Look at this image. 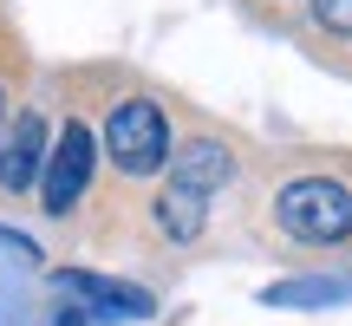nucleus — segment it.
<instances>
[{
	"label": "nucleus",
	"instance_id": "f257e3e1",
	"mask_svg": "<svg viewBox=\"0 0 352 326\" xmlns=\"http://www.w3.org/2000/svg\"><path fill=\"white\" fill-rule=\"evenodd\" d=\"M274 215H280V228H287L294 241L327 248V241H346L352 235V189L333 183V176H294V183L280 189Z\"/></svg>",
	"mask_w": 352,
	"mask_h": 326
},
{
	"label": "nucleus",
	"instance_id": "6e6552de",
	"mask_svg": "<svg viewBox=\"0 0 352 326\" xmlns=\"http://www.w3.org/2000/svg\"><path fill=\"white\" fill-rule=\"evenodd\" d=\"M346 281H287V287H267V301L287 307V301H340Z\"/></svg>",
	"mask_w": 352,
	"mask_h": 326
},
{
	"label": "nucleus",
	"instance_id": "1a4fd4ad",
	"mask_svg": "<svg viewBox=\"0 0 352 326\" xmlns=\"http://www.w3.org/2000/svg\"><path fill=\"white\" fill-rule=\"evenodd\" d=\"M314 13L327 33H352V0H314Z\"/></svg>",
	"mask_w": 352,
	"mask_h": 326
},
{
	"label": "nucleus",
	"instance_id": "7ed1b4c3",
	"mask_svg": "<svg viewBox=\"0 0 352 326\" xmlns=\"http://www.w3.org/2000/svg\"><path fill=\"white\" fill-rule=\"evenodd\" d=\"M91 163H98V151H91V124H59V138H52L46 151V170H39V196H46V215H65L78 196H85L91 183Z\"/></svg>",
	"mask_w": 352,
	"mask_h": 326
},
{
	"label": "nucleus",
	"instance_id": "39448f33",
	"mask_svg": "<svg viewBox=\"0 0 352 326\" xmlns=\"http://www.w3.org/2000/svg\"><path fill=\"white\" fill-rule=\"evenodd\" d=\"M164 170H170V189H189V196L209 202V189H222V176H228V151L215 138H189L170 151Z\"/></svg>",
	"mask_w": 352,
	"mask_h": 326
},
{
	"label": "nucleus",
	"instance_id": "0eeeda50",
	"mask_svg": "<svg viewBox=\"0 0 352 326\" xmlns=\"http://www.w3.org/2000/svg\"><path fill=\"white\" fill-rule=\"evenodd\" d=\"M202 215H209V202H202V196H189V189H170V183H164V196H157V222H164V235L196 241V235H202Z\"/></svg>",
	"mask_w": 352,
	"mask_h": 326
},
{
	"label": "nucleus",
	"instance_id": "423d86ee",
	"mask_svg": "<svg viewBox=\"0 0 352 326\" xmlns=\"http://www.w3.org/2000/svg\"><path fill=\"white\" fill-rule=\"evenodd\" d=\"M39 170H46V118L26 111L13 124V138L0 144V189H33Z\"/></svg>",
	"mask_w": 352,
	"mask_h": 326
},
{
	"label": "nucleus",
	"instance_id": "f03ea898",
	"mask_svg": "<svg viewBox=\"0 0 352 326\" xmlns=\"http://www.w3.org/2000/svg\"><path fill=\"white\" fill-rule=\"evenodd\" d=\"M104 151H111V163L124 176H151V170L170 163L176 144H170V124H164V111L151 98H124L104 118Z\"/></svg>",
	"mask_w": 352,
	"mask_h": 326
},
{
	"label": "nucleus",
	"instance_id": "20e7f679",
	"mask_svg": "<svg viewBox=\"0 0 352 326\" xmlns=\"http://www.w3.org/2000/svg\"><path fill=\"white\" fill-rule=\"evenodd\" d=\"M52 287H59V294H78L91 314H118V320H151V314H157V301H151L144 287L111 281V274H85V268H59Z\"/></svg>",
	"mask_w": 352,
	"mask_h": 326
}]
</instances>
